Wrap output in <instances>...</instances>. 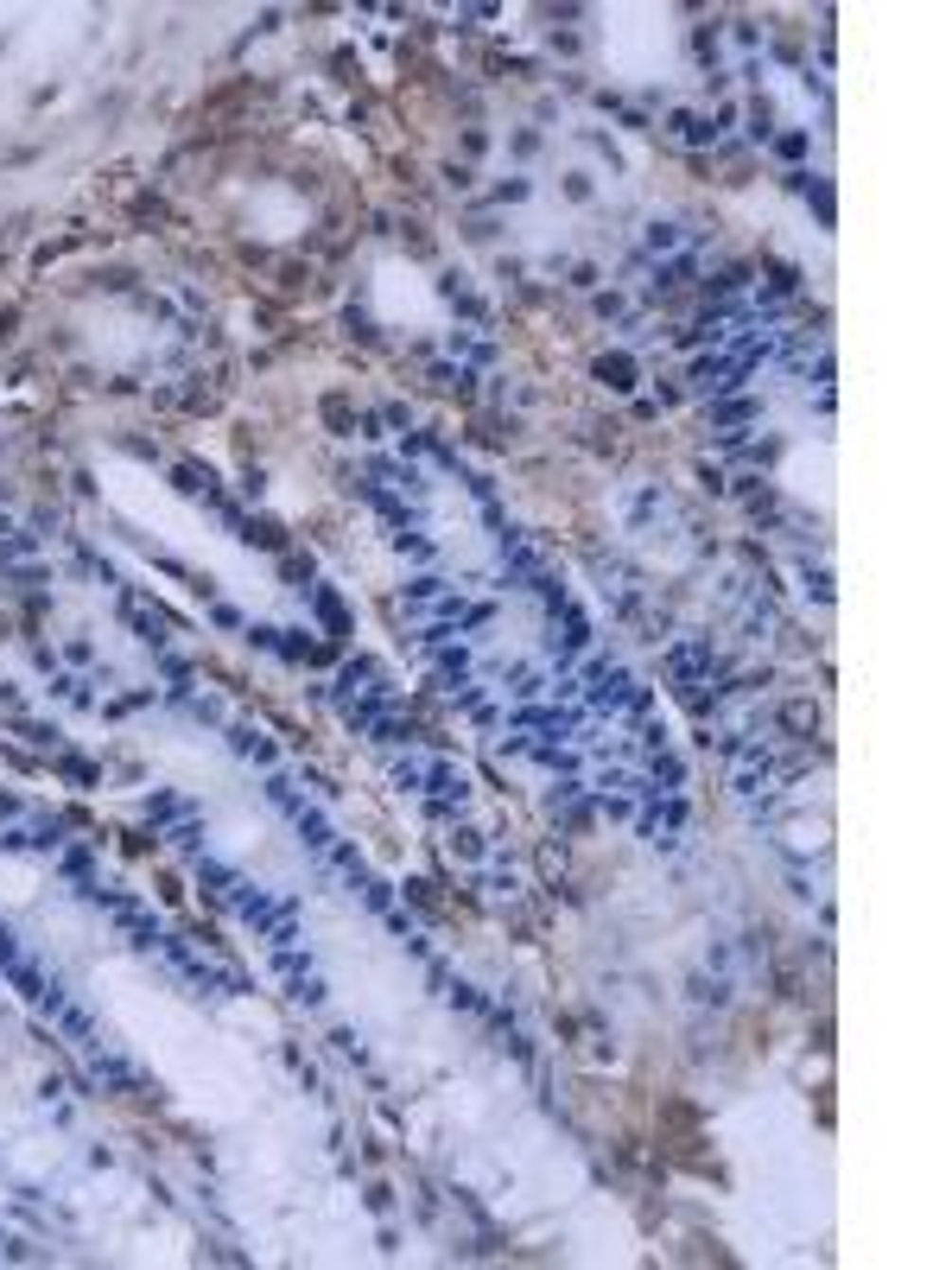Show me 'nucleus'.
Returning <instances> with one entry per match:
<instances>
[{
  "instance_id": "nucleus-1",
  "label": "nucleus",
  "mask_w": 952,
  "mask_h": 1270,
  "mask_svg": "<svg viewBox=\"0 0 952 1270\" xmlns=\"http://www.w3.org/2000/svg\"><path fill=\"white\" fill-rule=\"evenodd\" d=\"M153 947L166 952V959H171V966H178V972L190 978V985H197V991H210V997H235V991H248V985H242V978H235V972H223V966H210L204 952H190V940H178V934H159Z\"/></svg>"
},
{
  "instance_id": "nucleus-2",
  "label": "nucleus",
  "mask_w": 952,
  "mask_h": 1270,
  "mask_svg": "<svg viewBox=\"0 0 952 1270\" xmlns=\"http://www.w3.org/2000/svg\"><path fill=\"white\" fill-rule=\"evenodd\" d=\"M692 820V807H686V794H655L648 801V813H635V826H641V839L648 845H679V826Z\"/></svg>"
},
{
  "instance_id": "nucleus-3",
  "label": "nucleus",
  "mask_w": 952,
  "mask_h": 1270,
  "mask_svg": "<svg viewBox=\"0 0 952 1270\" xmlns=\"http://www.w3.org/2000/svg\"><path fill=\"white\" fill-rule=\"evenodd\" d=\"M667 674H674L679 686H711V674H718V648H711V642H679L674 655H667Z\"/></svg>"
},
{
  "instance_id": "nucleus-4",
  "label": "nucleus",
  "mask_w": 952,
  "mask_h": 1270,
  "mask_svg": "<svg viewBox=\"0 0 952 1270\" xmlns=\"http://www.w3.org/2000/svg\"><path fill=\"white\" fill-rule=\"evenodd\" d=\"M229 743H235V756H254V762H274V743L260 737V731H248V724H235V731H229Z\"/></svg>"
},
{
  "instance_id": "nucleus-5",
  "label": "nucleus",
  "mask_w": 952,
  "mask_h": 1270,
  "mask_svg": "<svg viewBox=\"0 0 952 1270\" xmlns=\"http://www.w3.org/2000/svg\"><path fill=\"white\" fill-rule=\"evenodd\" d=\"M171 845H178V851H197V845H204V826H197V820H178V826H171Z\"/></svg>"
},
{
  "instance_id": "nucleus-6",
  "label": "nucleus",
  "mask_w": 952,
  "mask_h": 1270,
  "mask_svg": "<svg viewBox=\"0 0 952 1270\" xmlns=\"http://www.w3.org/2000/svg\"><path fill=\"white\" fill-rule=\"evenodd\" d=\"M629 375H635V362H629V356L603 362V381H610V388H629Z\"/></svg>"
},
{
  "instance_id": "nucleus-7",
  "label": "nucleus",
  "mask_w": 952,
  "mask_h": 1270,
  "mask_svg": "<svg viewBox=\"0 0 952 1270\" xmlns=\"http://www.w3.org/2000/svg\"><path fill=\"white\" fill-rule=\"evenodd\" d=\"M711 413H718V420H749V413H756V401H724V407H711Z\"/></svg>"
},
{
  "instance_id": "nucleus-8",
  "label": "nucleus",
  "mask_w": 952,
  "mask_h": 1270,
  "mask_svg": "<svg viewBox=\"0 0 952 1270\" xmlns=\"http://www.w3.org/2000/svg\"><path fill=\"white\" fill-rule=\"evenodd\" d=\"M648 242H655V248H674L679 229H674V223H655V229H648Z\"/></svg>"
}]
</instances>
